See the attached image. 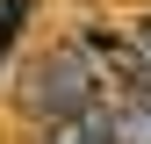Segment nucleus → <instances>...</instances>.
<instances>
[{"mask_svg": "<svg viewBox=\"0 0 151 144\" xmlns=\"http://www.w3.org/2000/svg\"><path fill=\"white\" fill-rule=\"evenodd\" d=\"M101 101V86H93V65H86V50H50L43 65L29 72V108L36 115H79V108Z\"/></svg>", "mask_w": 151, "mask_h": 144, "instance_id": "1", "label": "nucleus"}, {"mask_svg": "<svg viewBox=\"0 0 151 144\" xmlns=\"http://www.w3.org/2000/svg\"><path fill=\"white\" fill-rule=\"evenodd\" d=\"M14 29H22V0H0V43H14Z\"/></svg>", "mask_w": 151, "mask_h": 144, "instance_id": "2", "label": "nucleus"}, {"mask_svg": "<svg viewBox=\"0 0 151 144\" xmlns=\"http://www.w3.org/2000/svg\"><path fill=\"white\" fill-rule=\"evenodd\" d=\"M137 50H144V58H151V14H144V22H137Z\"/></svg>", "mask_w": 151, "mask_h": 144, "instance_id": "3", "label": "nucleus"}]
</instances>
